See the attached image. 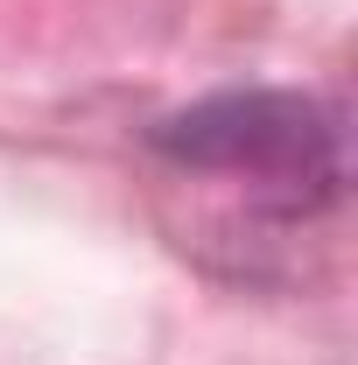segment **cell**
<instances>
[{
    "mask_svg": "<svg viewBox=\"0 0 358 365\" xmlns=\"http://www.w3.org/2000/svg\"><path fill=\"white\" fill-rule=\"evenodd\" d=\"M148 148L169 155L183 169H211V176H253L274 190L288 211L337 204L352 176V134L344 113L316 91L288 85H246V91H211L197 106H183L169 120L148 127Z\"/></svg>",
    "mask_w": 358,
    "mask_h": 365,
    "instance_id": "6da1fadb",
    "label": "cell"
}]
</instances>
